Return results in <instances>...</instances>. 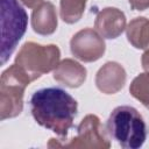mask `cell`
<instances>
[{
  "instance_id": "obj_1",
  "label": "cell",
  "mask_w": 149,
  "mask_h": 149,
  "mask_svg": "<svg viewBox=\"0 0 149 149\" xmlns=\"http://www.w3.org/2000/svg\"><path fill=\"white\" fill-rule=\"evenodd\" d=\"M30 109L35 121L66 140L68 132L73 126L78 104L65 90L47 87L36 91L30 99Z\"/></svg>"
},
{
  "instance_id": "obj_2",
  "label": "cell",
  "mask_w": 149,
  "mask_h": 149,
  "mask_svg": "<svg viewBox=\"0 0 149 149\" xmlns=\"http://www.w3.org/2000/svg\"><path fill=\"white\" fill-rule=\"evenodd\" d=\"M106 133L122 148L137 149L147 139V127L142 115L130 106L114 108L106 123Z\"/></svg>"
},
{
  "instance_id": "obj_3",
  "label": "cell",
  "mask_w": 149,
  "mask_h": 149,
  "mask_svg": "<svg viewBox=\"0 0 149 149\" xmlns=\"http://www.w3.org/2000/svg\"><path fill=\"white\" fill-rule=\"evenodd\" d=\"M30 83L29 76L15 63L2 72L0 79L1 120L15 118L22 112L24 90Z\"/></svg>"
},
{
  "instance_id": "obj_4",
  "label": "cell",
  "mask_w": 149,
  "mask_h": 149,
  "mask_svg": "<svg viewBox=\"0 0 149 149\" xmlns=\"http://www.w3.org/2000/svg\"><path fill=\"white\" fill-rule=\"evenodd\" d=\"M28 15L17 0H1V64H5L26 33Z\"/></svg>"
},
{
  "instance_id": "obj_5",
  "label": "cell",
  "mask_w": 149,
  "mask_h": 149,
  "mask_svg": "<svg viewBox=\"0 0 149 149\" xmlns=\"http://www.w3.org/2000/svg\"><path fill=\"white\" fill-rule=\"evenodd\" d=\"M59 57L61 51L55 44L42 45L35 42H26L15 57V64L34 81L42 74L55 70L59 63Z\"/></svg>"
},
{
  "instance_id": "obj_6",
  "label": "cell",
  "mask_w": 149,
  "mask_h": 149,
  "mask_svg": "<svg viewBox=\"0 0 149 149\" xmlns=\"http://www.w3.org/2000/svg\"><path fill=\"white\" fill-rule=\"evenodd\" d=\"M58 147L65 148H91L108 149L111 142L99 118L94 114H87L77 127V135L68 143H61Z\"/></svg>"
},
{
  "instance_id": "obj_7",
  "label": "cell",
  "mask_w": 149,
  "mask_h": 149,
  "mask_svg": "<svg viewBox=\"0 0 149 149\" xmlns=\"http://www.w3.org/2000/svg\"><path fill=\"white\" fill-rule=\"evenodd\" d=\"M72 55L81 62L91 63L102 57L106 50L104 37L92 28H85L76 33L70 41Z\"/></svg>"
},
{
  "instance_id": "obj_8",
  "label": "cell",
  "mask_w": 149,
  "mask_h": 149,
  "mask_svg": "<svg viewBox=\"0 0 149 149\" xmlns=\"http://www.w3.org/2000/svg\"><path fill=\"white\" fill-rule=\"evenodd\" d=\"M127 74L122 65L116 62H107L95 74V85L105 94L118 93L126 84Z\"/></svg>"
},
{
  "instance_id": "obj_9",
  "label": "cell",
  "mask_w": 149,
  "mask_h": 149,
  "mask_svg": "<svg viewBox=\"0 0 149 149\" xmlns=\"http://www.w3.org/2000/svg\"><path fill=\"white\" fill-rule=\"evenodd\" d=\"M94 28L104 38H116L126 29V16L115 7H106L97 14Z\"/></svg>"
},
{
  "instance_id": "obj_10",
  "label": "cell",
  "mask_w": 149,
  "mask_h": 149,
  "mask_svg": "<svg viewBox=\"0 0 149 149\" xmlns=\"http://www.w3.org/2000/svg\"><path fill=\"white\" fill-rule=\"evenodd\" d=\"M86 74L87 71L80 63L71 58H65L58 63L52 76L59 84L70 88H77L84 84Z\"/></svg>"
},
{
  "instance_id": "obj_11",
  "label": "cell",
  "mask_w": 149,
  "mask_h": 149,
  "mask_svg": "<svg viewBox=\"0 0 149 149\" xmlns=\"http://www.w3.org/2000/svg\"><path fill=\"white\" fill-rule=\"evenodd\" d=\"M58 20L55 6L44 1L36 6L31 14V27L33 30L40 35H51L57 29Z\"/></svg>"
},
{
  "instance_id": "obj_12",
  "label": "cell",
  "mask_w": 149,
  "mask_h": 149,
  "mask_svg": "<svg viewBox=\"0 0 149 149\" xmlns=\"http://www.w3.org/2000/svg\"><path fill=\"white\" fill-rule=\"evenodd\" d=\"M128 42L136 49L149 48V19L140 16L133 19L126 27Z\"/></svg>"
},
{
  "instance_id": "obj_13",
  "label": "cell",
  "mask_w": 149,
  "mask_h": 149,
  "mask_svg": "<svg viewBox=\"0 0 149 149\" xmlns=\"http://www.w3.org/2000/svg\"><path fill=\"white\" fill-rule=\"evenodd\" d=\"M87 0H61V19L69 24L78 22L85 10Z\"/></svg>"
},
{
  "instance_id": "obj_14",
  "label": "cell",
  "mask_w": 149,
  "mask_h": 149,
  "mask_svg": "<svg viewBox=\"0 0 149 149\" xmlns=\"http://www.w3.org/2000/svg\"><path fill=\"white\" fill-rule=\"evenodd\" d=\"M129 92L149 109V72L146 71L136 76L129 86Z\"/></svg>"
},
{
  "instance_id": "obj_15",
  "label": "cell",
  "mask_w": 149,
  "mask_h": 149,
  "mask_svg": "<svg viewBox=\"0 0 149 149\" xmlns=\"http://www.w3.org/2000/svg\"><path fill=\"white\" fill-rule=\"evenodd\" d=\"M134 10H144L149 8V0H128Z\"/></svg>"
},
{
  "instance_id": "obj_16",
  "label": "cell",
  "mask_w": 149,
  "mask_h": 149,
  "mask_svg": "<svg viewBox=\"0 0 149 149\" xmlns=\"http://www.w3.org/2000/svg\"><path fill=\"white\" fill-rule=\"evenodd\" d=\"M141 63H142V68L147 72H149V48L146 49V51L143 52L142 58H141Z\"/></svg>"
},
{
  "instance_id": "obj_17",
  "label": "cell",
  "mask_w": 149,
  "mask_h": 149,
  "mask_svg": "<svg viewBox=\"0 0 149 149\" xmlns=\"http://www.w3.org/2000/svg\"><path fill=\"white\" fill-rule=\"evenodd\" d=\"M21 2H22L24 6L29 7V8H35V7L38 6L41 2H43V0H21Z\"/></svg>"
}]
</instances>
